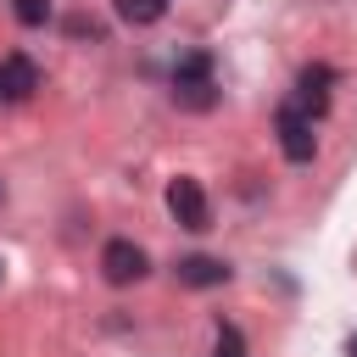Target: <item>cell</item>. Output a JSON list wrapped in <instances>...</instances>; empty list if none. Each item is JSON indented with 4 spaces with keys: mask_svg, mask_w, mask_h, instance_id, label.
<instances>
[{
    "mask_svg": "<svg viewBox=\"0 0 357 357\" xmlns=\"http://www.w3.org/2000/svg\"><path fill=\"white\" fill-rule=\"evenodd\" d=\"M279 151L290 156V162H312V151H318V134H312V123H307V112H296L290 100L279 106Z\"/></svg>",
    "mask_w": 357,
    "mask_h": 357,
    "instance_id": "cell-1",
    "label": "cell"
},
{
    "mask_svg": "<svg viewBox=\"0 0 357 357\" xmlns=\"http://www.w3.org/2000/svg\"><path fill=\"white\" fill-rule=\"evenodd\" d=\"M167 212L184 223V229H212V206H206V190L195 178H173L167 184Z\"/></svg>",
    "mask_w": 357,
    "mask_h": 357,
    "instance_id": "cell-2",
    "label": "cell"
},
{
    "mask_svg": "<svg viewBox=\"0 0 357 357\" xmlns=\"http://www.w3.org/2000/svg\"><path fill=\"white\" fill-rule=\"evenodd\" d=\"M100 273H106V284H134V279H145V251L134 240H112L100 251Z\"/></svg>",
    "mask_w": 357,
    "mask_h": 357,
    "instance_id": "cell-3",
    "label": "cell"
},
{
    "mask_svg": "<svg viewBox=\"0 0 357 357\" xmlns=\"http://www.w3.org/2000/svg\"><path fill=\"white\" fill-rule=\"evenodd\" d=\"M39 89V67L28 56H6L0 61V100H28Z\"/></svg>",
    "mask_w": 357,
    "mask_h": 357,
    "instance_id": "cell-4",
    "label": "cell"
},
{
    "mask_svg": "<svg viewBox=\"0 0 357 357\" xmlns=\"http://www.w3.org/2000/svg\"><path fill=\"white\" fill-rule=\"evenodd\" d=\"M173 273H178L184 284H195V290H212V284H223V279H229V268H223L218 257H184Z\"/></svg>",
    "mask_w": 357,
    "mask_h": 357,
    "instance_id": "cell-5",
    "label": "cell"
},
{
    "mask_svg": "<svg viewBox=\"0 0 357 357\" xmlns=\"http://www.w3.org/2000/svg\"><path fill=\"white\" fill-rule=\"evenodd\" d=\"M324 84H329V67H307L301 73V84H296V112H324L329 106V95H324Z\"/></svg>",
    "mask_w": 357,
    "mask_h": 357,
    "instance_id": "cell-6",
    "label": "cell"
},
{
    "mask_svg": "<svg viewBox=\"0 0 357 357\" xmlns=\"http://www.w3.org/2000/svg\"><path fill=\"white\" fill-rule=\"evenodd\" d=\"M112 6H117V17L134 22V28H151V22L167 17V0H112Z\"/></svg>",
    "mask_w": 357,
    "mask_h": 357,
    "instance_id": "cell-7",
    "label": "cell"
},
{
    "mask_svg": "<svg viewBox=\"0 0 357 357\" xmlns=\"http://www.w3.org/2000/svg\"><path fill=\"white\" fill-rule=\"evenodd\" d=\"M173 100L190 106V112H206V106L218 100V89H212V78H206V84H173Z\"/></svg>",
    "mask_w": 357,
    "mask_h": 357,
    "instance_id": "cell-8",
    "label": "cell"
},
{
    "mask_svg": "<svg viewBox=\"0 0 357 357\" xmlns=\"http://www.w3.org/2000/svg\"><path fill=\"white\" fill-rule=\"evenodd\" d=\"M206 78H212V61H206L201 50H190V56L173 67V84H206Z\"/></svg>",
    "mask_w": 357,
    "mask_h": 357,
    "instance_id": "cell-9",
    "label": "cell"
},
{
    "mask_svg": "<svg viewBox=\"0 0 357 357\" xmlns=\"http://www.w3.org/2000/svg\"><path fill=\"white\" fill-rule=\"evenodd\" d=\"M11 11H17L22 28H45L50 22V0H11Z\"/></svg>",
    "mask_w": 357,
    "mask_h": 357,
    "instance_id": "cell-10",
    "label": "cell"
},
{
    "mask_svg": "<svg viewBox=\"0 0 357 357\" xmlns=\"http://www.w3.org/2000/svg\"><path fill=\"white\" fill-rule=\"evenodd\" d=\"M212 357H245V340H240L234 324H218V346H212Z\"/></svg>",
    "mask_w": 357,
    "mask_h": 357,
    "instance_id": "cell-11",
    "label": "cell"
},
{
    "mask_svg": "<svg viewBox=\"0 0 357 357\" xmlns=\"http://www.w3.org/2000/svg\"><path fill=\"white\" fill-rule=\"evenodd\" d=\"M346 351H351V357H357V335H351V346H346Z\"/></svg>",
    "mask_w": 357,
    "mask_h": 357,
    "instance_id": "cell-12",
    "label": "cell"
}]
</instances>
